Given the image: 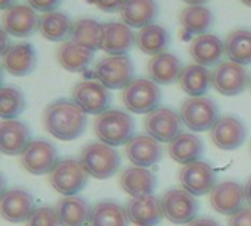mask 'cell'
Listing matches in <instances>:
<instances>
[{
	"instance_id": "37",
	"label": "cell",
	"mask_w": 251,
	"mask_h": 226,
	"mask_svg": "<svg viewBox=\"0 0 251 226\" xmlns=\"http://www.w3.org/2000/svg\"><path fill=\"white\" fill-rule=\"evenodd\" d=\"M25 109V97L15 87L0 88V116L3 121L18 118Z\"/></svg>"
},
{
	"instance_id": "26",
	"label": "cell",
	"mask_w": 251,
	"mask_h": 226,
	"mask_svg": "<svg viewBox=\"0 0 251 226\" xmlns=\"http://www.w3.org/2000/svg\"><path fill=\"white\" fill-rule=\"evenodd\" d=\"M119 184L126 194L132 197H143L153 194L157 185V179L156 175L147 168L132 166L122 171Z\"/></svg>"
},
{
	"instance_id": "13",
	"label": "cell",
	"mask_w": 251,
	"mask_h": 226,
	"mask_svg": "<svg viewBox=\"0 0 251 226\" xmlns=\"http://www.w3.org/2000/svg\"><path fill=\"white\" fill-rule=\"evenodd\" d=\"M40 16L28 4H13L1 13V28L16 38L31 37L38 31Z\"/></svg>"
},
{
	"instance_id": "48",
	"label": "cell",
	"mask_w": 251,
	"mask_h": 226,
	"mask_svg": "<svg viewBox=\"0 0 251 226\" xmlns=\"http://www.w3.org/2000/svg\"><path fill=\"white\" fill-rule=\"evenodd\" d=\"M250 88H251V81H250Z\"/></svg>"
},
{
	"instance_id": "3",
	"label": "cell",
	"mask_w": 251,
	"mask_h": 226,
	"mask_svg": "<svg viewBox=\"0 0 251 226\" xmlns=\"http://www.w3.org/2000/svg\"><path fill=\"white\" fill-rule=\"evenodd\" d=\"M79 162L93 178L107 179L118 172L121 154L115 147L104 143H90L82 149Z\"/></svg>"
},
{
	"instance_id": "32",
	"label": "cell",
	"mask_w": 251,
	"mask_h": 226,
	"mask_svg": "<svg viewBox=\"0 0 251 226\" xmlns=\"http://www.w3.org/2000/svg\"><path fill=\"white\" fill-rule=\"evenodd\" d=\"M204 151L203 141L200 137L188 132H182L179 137H176L172 143H169L168 153L171 159H174L176 163L181 165H190L201 159Z\"/></svg>"
},
{
	"instance_id": "11",
	"label": "cell",
	"mask_w": 251,
	"mask_h": 226,
	"mask_svg": "<svg viewBox=\"0 0 251 226\" xmlns=\"http://www.w3.org/2000/svg\"><path fill=\"white\" fill-rule=\"evenodd\" d=\"M182 119L175 110L169 107H157L144 119L147 135L156 138L159 143H172L182 134Z\"/></svg>"
},
{
	"instance_id": "2",
	"label": "cell",
	"mask_w": 251,
	"mask_h": 226,
	"mask_svg": "<svg viewBox=\"0 0 251 226\" xmlns=\"http://www.w3.org/2000/svg\"><path fill=\"white\" fill-rule=\"evenodd\" d=\"M93 129L100 143L112 147L126 146L135 137V124L132 116L119 109H109L99 115L94 121Z\"/></svg>"
},
{
	"instance_id": "41",
	"label": "cell",
	"mask_w": 251,
	"mask_h": 226,
	"mask_svg": "<svg viewBox=\"0 0 251 226\" xmlns=\"http://www.w3.org/2000/svg\"><path fill=\"white\" fill-rule=\"evenodd\" d=\"M228 226H251V207H243L234 213L228 221Z\"/></svg>"
},
{
	"instance_id": "47",
	"label": "cell",
	"mask_w": 251,
	"mask_h": 226,
	"mask_svg": "<svg viewBox=\"0 0 251 226\" xmlns=\"http://www.w3.org/2000/svg\"><path fill=\"white\" fill-rule=\"evenodd\" d=\"M243 4H246L247 7H251V0H240Z\"/></svg>"
},
{
	"instance_id": "35",
	"label": "cell",
	"mask_w": 251,
	"mask_h": 226,
	"mask_svg": "<svg viewBox=\"0 0 251 226\" xmlns=\"http://www.w3.org/2000/svg\"><path fill=\"white\" fill-rule=\"evenodd\" d=\"M225 54L231 62L251 65V29L240 28L229 32L225 40Z\"/></svg>"
},
{
	"instance_id": "27",
	"label": "cell",
	"mask_w": 251,
	"mask_h": 226,
	"mask_svg": "<svg viewBox=\"0 0 251 226\" xmlns=\"http://www.w3.org/2000/svg\"><path fill=\"white\" fill-rule=\"evenodd\" d=\"M74 21L60 10H53L40 15L38 32L43 38L51 43H65L71 40Z\"/></svg>"
},
{
	"instance_id": "14",
	"label": "cell",
	"mask_w": 251,
	"mask_h": 226,
	"mask_svg": "<svg viewBox=\"0 0 251 226\" xmlns=\"http://www.w3.org/2000/svg\"><path fill=\"white\" fill-rule=\"evenodd\" d=\"M179 182L185 191L193 196H206L210 194L216 187V174L215 169L201 160L185 165L179 171Z\"/></svg>"
},
{
	"instance_id": "9",
	"label": "cell",
	"mask_w": 251,
	"mask_h": 226,
	"mask_svg": "<svg viewBox=\"0 0 251 226\" xmlns=\"http://www.w3.org/2000/svg\"><path fill=\"white\" fill-rule=\"evenodd\" d=\"M72 100L87 115H101L109 110L112 94L97 79H84L75 84L72 90Z\"/></svg>"
},
{
	"instance_id": "25",
	"label": "cell",
	"mask_w": 251,
	"mask_h": 226,
	"mask_svg": "<svg viewBox=\"0 0 251 226\" xmlns=\"http://www.w3.org/2000/svg\"><path fill=\"white\" fill-rule=\"evenodd\" d=\"M215 22V16L206 6H185L179 13L181 34L187 37H199L207 34Z\"/></svg>"
},
{
	"instance_id": "28",
	"label": "cell",
	"mask_w": 251,
	"mask_h": 226,
	"mask_svg": "<svg viewBox=\"0 0 251 226\" xmlns=\"http://www.w3.org/2000/svg\"><path fill=\"white\" fill-rule=\"evenodd\" d=\"M56 57L59 65L65 71L84 72L93 63L94 51L72 40H68L65 43H60V46L56 50Z\"/></svg>"
},
{
	"instance_id": "36",
	"label": "cell",
	"mask_w": 251,
	"mask_h": 226,
	"mask_svg": "<svg viewBox=\"0 0 251 226\" xmlns=\"http://www.w3.org/2000/svg\"><path fill=\"white\" fill-rule=\"evenodd\" d=\"M90 226H129L126 209L115 201H100L91 209Z\"/></svg>"
},
{
	"instance_id": "29",
	"label": "cell",
	"mask_w": 251,
	"mask_h": 226,
	"mask_svg": "<svg viewBox=\"0 0 251 226\" xmlns=\"http://www.w3.org/2000/svg\"><path fill=\"white\" fill-rule=\"evenodd\" d=\"M147 72L151 81H154L159 85H171L179 79V75L182 72L181 60L169 53H160L157 56H153L147 63Z\"/></svg>"
},
{
	"instance_id": "10",
	"label": "cell",
	"mask_w": 251,
	"mask_h": 226,
	"mask_svg": "<svg viewBox=\"0 0 251 226\" xmlns=\"http://www.w3.org/2000/svg\"><path fill=\"white\" fill-rule=\"evenodd\" d=\"M250 75L246 66L226 60L221 62L212 71V85L213 88L226 97H234L244 93L250 87Z\"/></svg>"
},
{
	"instance_id": "17",
	"label": "cell",
	"mask_w": 251,
	"mask_h": 226,
	"mask_svg": "<svg viewBox=\"0 0 251 226\" xmlns=\"http://www.w3.org/2000/svg\"><path fill=\"white\" fill-rule=\"evenodd\" d=\"M210 206L221 215L232 216L240 212L246 201L244 187L235 181H224L216 184L209 197Z\"/></svg>"
},
{
	"instance_id": "8",
	"label": "cell",
	"mask_w": 251,
	"mask_h": 226,
	"mask_svg": "<svg viewBox=\"0 0 251 226\" xmlns=\"http://www.w3.org/2000/svg\"><path fill=\"white\" fill-rule=\"evenodd\" d=\"M163 216L175 225H190L197 219L199 201L196 196L184 188H172L166 191L160 200Z\"/></svg>"
},
{
	"instance_id": "31",
	"label": "cell",
	"mask_w": 251,
	"mask_h": 226,
	"mask_svg": "<svg viewBox=\"0 0 251 226\" xmlns=\"http://www.w3.org/2000/svg\"><path fill=\"white\" fill-rule=\"evenodd\" d=\"M179 87L190 97H203L212 85V72L201 65H187L179 75Z\"/></svg>"
},
{
	"instance_id": "42",
	"label": "cell",
	"mask_w": 251,
	"mask_h": 226,
	"mask_svg": "<svg viewBox=\"0 0 251 226\" xmlns=\"http://www.w3.org/2000/svg\"><path fill=\"white\" fill-rule=\"evenodd\" d=\"M188 226H221L218 221L212 219V218H197L196 221H193Z\"/></svg>"
},
{
	"instance_id": "33",
	"label": "cell",
	"mask_w": 251,
	"mask_h": 226,
	"mask_svg": "<svg viewBox=\"0 0 251 226\" xmlns=\"http://www.w3.org/2000/svg\"><path fill=\"white\" fill-rule=\"evenodd\" d=\"M54 209L62 226H85L90 224L91 209L88 203L78 196L62 199Z\"/></svg>"
},
{
	"instance_id": "6",
	"label": "cell",
	"mask_w": 251,
	"mask_h": 226,
	"mask_svg": "<svg viewBox=\"0 0 251 226\" xmlns=\"http://www.w3.org/2000/svg\"><path fill=\"white\" fill-rule=\"evenodd\" d=\"M162 90L159 84L150 78H134L122 90V101L125 107L137 115H149L159 107Z\"/></svg>"
},
{
	"instance_id": "39",
	"label": "cell",
	"mask_w": 251,
	"mask_h": 226,
	"mask_svg": "<svg viewBox=\"0 0 251 226\" xmlns=\"http://www.w3.org/2000/svg\"><path fill=\"white\" fill-rule=\"evenodd\" d=\"M25 1L29 7H32L35 12H40L41 15L57 10V7L62 4V0H25Z\"/></svg>"
},
{
	"instance_id": "21",
	"label": "cell",
	"mask_w": 251,
	"mask_h": 226,
	"mask_svg": "<svg viewBox=\"0 0 251 226\" xmlns=\"http://www.w3.org/2000/svg\"><path fill=\"white\" fill-rule=\"evenodd\" d=\"M135 32L125 22L110 21L103 24L101 50L107 54H126L135 46Z\"/></svg>"
},
{
	"instance_id": "45",
	"label": "cell",
	"mask_w": 251,
	"mask_h": 226,
	"mask_svg": "<svg viewBox=\"0 0 251 226\" xmlns=\"http://www.w3.org/2000/svg\"><path fill=\"white\" fill-rule=\"evenodd\" d=\"M187 6H204L209 0H182Z\"/></svg>"
},
{
	"instance_id": "16",
	"label": "cell",
	"mask_w": 251,
	"mask_h": 226,
	"mask_svg": "<svg viewBox=\"0 0 251 226\" xmlns=\"http://www.w3.org/2000/svg\"><path fill=\"white\" fill-rule=\"evenodd\" d=\"M1 66L12 76H26L37 66V53L32 44L19 41L10 44V47L1 54Z\"/></svg>"
},
{
	"instance_id": "46",
	"label": "cell",
	"mask_w": 251,
	"mask_h": 226,
	"mask_svg": "<svg viewBox=\"0 0 251 226\" xmlns=\"http://www.w3.org/2000/svg\"><path fill=\"white\" fill-rule=\"evenodd\" d=\"M16 4V0H0V9L1 10H6L7 7Z\"/></svg>"
},
{
	"instance_id": "34",
	"label": "cell",
	"mask_w": 251,
	"mask_h": 226,
	"mask_svg": "<svg viewBox=\"0 0 251 226\" xmlns=\"http://www.w3.org/2000/svg\"><path fill=\"white\" fill-rule=\"evenodd\" d=\"M71 40L96 51L101 49L103 43V24L91 18H79L74 21Z\"/></svg>"
},
{
	"instance_id": "22",
	"label": "cell",
	"mask_w": 251,
	"mask_h": 226,
	"mask_svg": "<svg viewBox=\"0 0 251 226\" xmlns=\"http://www.w3.org/2000/svg\"><path fill=\"white\" fill-rule=\"evenodd\" d=\"M31 132L21 121H3L0 124V151L7 156L22 154L31 143Z\"/></svg>"
},
{
	"instance_id": "24",
	"label": "cell",
	"mask_w": 251,
	"mask_h": 226,
	"mask_svg": "<svg viewBox=\"0 0 251 226\" xmlns=\"http://www.w3.org/2000/svg\"><path fill=\"white\" fill-rule=\"evenodd\" d=\"M121 19L131 28L141 29L154 24L159 15L156 0H125L121 10Z\"/></svg>"
},
{
	"instance_id": "43",
	"label": "cell",
	"mask_w": 251,
	"mask_h": 226,
	"mask_svg": "<svg viewBox=\"0 0 251 226\" xmlns=\"http://www.w3.org/2000/svg\"><path fill=\"white\" fill-rule=\"evenodd\" d=\"M9 37H10V35L1 28V29H0V54H3V53L10 47L12 43H9Z\"/></svg>"
},
{
	"instance_id": "20",
	"label": "cell",
	"mask_w": 251,
	"mask_h": 226,
	"mask_svg": "<svg viewBox=\"0 0 251 226\" xmlns=\"http://www.w3.org/2000/svg\"><path fill=\"white\" fill-rule=\"evenodd\" d=\"M225 54V41L215 34H203L191 40L190 56L197 65L204 68L218 66Z\"/></svg>"
},
{
	"instance_id": "30",
	"label": "cell",
	"mask_w": 251,
	"mask_h": 226,
	"mask_svg": "<svg viewBox=\"0 0 251 226\" xmlns=\"http://www.w3.org/2000/svg\"><path fill=\"white\" fill-rule=\"evenodd\" d=\"M171 44V35L168 29L159 24H151L138 29L135 35V46L149 56H157L165 53Z\"/></svg>"
},
{
	"instance_id": "7",
	"label": "cell",
	"mask_w": 251,
	"mask_h": 226,
	"mask_svg": "<svg viewBox=\"0 0 251 226\" xmlns=\"http://www.w3.org/2000/svg\"><path fill=\"white\" fill-rule=\"evenodd\" d=\"M181 119L187 128L196 132H204L219 121V109L209 97H190L181 106Z\"/></svg>"
},
{
	"instance_id": "19",
	"label": "cell",
	"mask_w": 251,
	"mask_h": 226,
	"mask_svg": "<svg viewBox=\"0 0 251 226\" xmlns=\"http://www.w3.org/2000/svg\"><path fill=\"white\" fill-rule=\"evenodd\" d=\"M126 157L131 163L140 168H150L162 160L163 147L150 135H135L125 146Z\"/></svg>"
},
{
	"instance_id": "44",
	"label": "cell",
	"mask_w": 251,
	"mask_h": 226,
	"mask_svg": "<svg viewBox=\"0 0 251 226\" xmlns=\"http://www.w3.org/2000/svg\"><path fill=\"white\" fill-rule=\"evenodd\" d=\"M244 193H246V200L251 206V178L247 181V184L244 185Z\"/></svg>"
},
{
	"instance_id": "15",
	"label": "cell",
	"mask_w": 251,
	"mask_h": 226,
	"mask_svg": "<svg viewBox=\"0 0 251 226\" xmlns=\"http://www.w3.org/2000/svg\"><path fill=\"white\" fill-rule=\"evenodd\" d=\"M246 137H247V129L244 124L232 115L219 118V121L210 129L212 143L218 149L226 151L240 149L244 144Z\"/></svg>"
},
{
	"instance_id": "38",
	"label": "cell",
	"mask_w": 251,
	"mask_h": 226,
	"mask_svg": "<svg viewBox=\"0 0 251 226\" xmlns=\"http://www.w3.org/2000/svg\"><path fill=\"white\" fill-rule=\"evenodd\" d=\"M26 226H62L56 209L50 206L37 207L26 221Z\"/></svg>"
},
{
	"instance_id": "4",
	"label": "cell",
	"mask_w": 251,
	"mask_h": 226,
	"mask_svg": "<svg viewBox=\"0 0 251 226\" xmlns=\"http://www.w3.org/2000/svg\"><path fill=\"white\" fill-rule=\"evenodd\" d=\"M134 63L128 54H107L93 69V75L109 90H124L134 79Z\"/></svg>"
},
{
	"instance_id": "12",
	"label": "cell",
	"mask_w": 251,
	"mask_h": 226,
	"mask_svg": "<svg viewBox=\"0 0 251 226\" xmlns=\"http://www.w3.org/2000/svg\"><path fill=\"white\" fill-rule=\"evenodd\" d=\"M57 163L56 147L43 138L32 140L21 154V166L31 175H46Z\"/></svg>"
},
{
	"instance_id": "5",
	"label": "cell",
	"mask_w": 251,
	"mask_h": 226,
	"mask_svg": "<svg viewBox=\"0 0 251 226\" xmlns=\"http://www.w3.org/2000/svg\"><path fill=\"white\" fill-rule=\"evenodd\" d=\"M49 182L59 194L72 197L87 187L88 172L79 160L65 157L57 160L56 166L49 174Z\"/></svg>"
},
{
	"instance_id": "40",
	"label": "cell",
	"mask_w": 251,
	"mask_h": 226,
	"mask_svg": "<svg viewBox=\"0 0 251 226\" xmlns=\"http://www.w3.org/2000/svg\"><path fill=\"white\" fill-rule=\"evenodd\" d=\"M125 0H87L88 4L97 7L99 10L107 12V13H113V12H119L122 4Z\"/></svg>"
},
{
	"instance_id": "18",
	"label": "cell",
	"mask_w": 251,
	"mask_h": 226,
	"mask_svg": "<svg viewBox=\"0 0 251 226\" xmlns=\"http://www.w3.org/2000/svg\"><path fill=\"white\" fill-rule=\"evenodd\" d=\"M34 210V197L28 191L21 188H12L1 194L0 215L4 221L10 224L26 222Z\"/></svg>"
},
{
	"instance_id": "1",
	"label": "cell",
	"mask_w": 251,
	"mask_h": 226,
	"mask_svg": "<svg viewBox=\"0 0 251 226\" xmlns=\"http://www.w3.org/2000/svg\"><path fill=\"white\" fill-rule=\"evenodd\" d=\"M43 125L46 131L60 141H72L82 135L87 126V113H84L74 100L59 99L47 104L43 112Z\"/></svg>"
},
{
	"instance_id": "23",
	"label": "cell",
	"mask_w": 251,
	"mask_h": 226,
	"mask_svg": "<svg viewBox=\"0 0 251 226\" xmlns=\"http://www.w3.org/2000/svg\"><path fill=\"white\" fill-rule=\"evenodd\" d=\"M126 215L135 226H156L165 216L162 203L153 196L134 197L126 204Z\"/></svg>"
}]
</instances>
